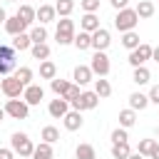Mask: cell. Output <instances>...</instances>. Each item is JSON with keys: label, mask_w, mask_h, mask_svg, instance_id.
Masks as SVG:
<instances>
[{"label": "cell", "mask_w": 159, "mask_h": 159, "mask_svg": "<svg viewBox=\"0 0 159 159\" xmlns=\"http://www.w3.org/2000/svg\"><path fill=\"white\" fill-rule=\"evenodd\" d=\"M27 35H30L32 45H37V42H45V40H47V30H45V25H35Z\"/></svg>", "instance_id": "obj_30"}, {"label": "cell", "mask_w": 159, "mask_h": 159, "mask_svg": "<svg viewBox=\"0 0 159 159\" xmlns=\"http://www.w3.org/2000/svg\"><path fill=\"white\" fill-rule=\"evenodd\" d=\"M129 154H132L129 142H117V144H112V157H114V159H127Z\"/></svg>", "instance_id": "obj_25"}, {"label": "cell", "mask_w": 159, "mask_h": 159, "mask_svg": "<svg viewBox=\"0 0 159 159\" xmlns=\"http://www.w3.org/2000/svg\"><path fill=\"white\" fill-rule=\"evenodd\" d=\"M134 12H137L139 20H149V17L154 15V2H152V0H139L137 7H134Z\"/></svg>", "instance_id": "obj_16"}, {"label": "cell", "mask_w": 159, "mask_h": 159, "mask_svg": "<svg viewBox=\"0 0 159 159\" xmlns=\"http://www.w3.org/2000/svg\"><path fill=\"white\" fill-rule=\"evenodd\" d=\"M5 114L12 117V119H27L30 104H27L25 99H20V97H10V99L5 102Z\"/></svg>", "instance_id": "obj_3"}, {"label": "cell", "mask_w": 159, "mask_h": 159, "mask_svg": "<svg viewBox=\"0 0 159 159\" xmlns=\"http://www.w3.org/2000/svg\"><path fill=\"white\" fill-rule=\"evenodd\" d=\"M152 80V75H149V70L144 67V65H139V67H134V75H132V82H137V84H147Z\"/></svg>", "instance_id": "obj_28"}, {"label": "cell", "mask_w": 159, "mask_h": 159, "mask_svg": "<svg viewBox=\"0 0 159 159\" xmlns=\"http://www.w3.org/2000/svg\"><path fill=\"white\" fill-rule=\"evenodd\" d=\"M57 139H60V129H57V127H45V129H42V142L55 144Z\"/></svg>", "instance_id": "obj_34"}, {"label": "cell", "mask_w": 159, "mask_h": 159, "mask_svg": "<svg viewBox=\"0 0 159 159\" xmlns=\"http://www.w3.org/2000/svg\"><path fill=\"white\" fill-rule=\"evenodd\" d=\"M109 45H112V35H109V30L99 27V30L92 32V50H94V52H104Z\"/></svg>", "instance_id": "obj_8"}, {"label": "cell", "mask_w": 159, "mask_h": 159, "mask_svg": "<svg viewBox=\"0 0 159 159\" xmlns=\"http://www.w3.org/2000/svg\"><path fill=\"white\" fill-rule=\"evenodd\" d=\"M55 17H57L55 5H40V7L35 10V20H40V25H47V22H52Z\"/></svg>", "instance_id": "obj_14"}, {"label": "cell", "mask_w": 159, "mask_h": 159, "mask_svg": "<svg viewBox=\"0 0 159 159\" xmlns=\"http://www.w3.org/2000/svg\"><path fill=\"white\" fill-rule=\"evenodd\" d=\"M127 159H144V157H142V154H139V152H132V154H129V157H127Z\"/></svg>", "instance_id": "obj_49"}, {"label": "cell", "mask_w": 159, "mask_h": 159, "mask_svg": "<svg viewBox=\"0 0 159 159\" xmlns=\"http://www.w3.org/2000/svg\"><path fill=\"white\" fill-rule=\"evenodd\" d=\"M134 122H137V112H134V109H122V112H119V127L129 129Z\"/></svg>", "instance_id": "obj_29"}, {"label": "cell", "mask_w": 159, "mask_h": 159, "mask_svg": "<svg viewBox=\"0 0 159 159\" xmlns=\"http://www.w3.org/2000/svg\"><path fill=\"white\" fill-rule=\"evenodd\" d=\"M40 77L42 80H55L57 77V65L52 60H42L40 62Z\"/></svg>", "instance_id": "obj_18"}, {"label": "cell", "mask_w": 159, "mask_h": 159, "mask_svg": "<svg viewBox=\"0 0 159 159\" xmlns=\"http://www.w3.org/2000/svg\"><path fill=\"white\" fill-rule=\"evenodd\" d=\"M15 15H17L20 20H25L27 25H32V22H35V7H32V5H20Z\"/></svg>", "instance_id": "obj_27"}, {"label": "cell", "mask_w": 159, "mask_h": 159, "mask_svg": "<svg viewBox=\"0 0 159 159\" xmlns=\"http://www.w3.org/2000/svg\"><path fill=\"white\" fill-rule=\"evenodd\" d=\"M15 50H20V52H25V50H30V45H32V40H30V35L27 32H20V35H15L12 37V42H10Z\"/></svg>", "instance_id": "obj_22"}, {"label": "cell", "mask_w": 159, "mask_h": 159, "mask_svg": "<svg viewBox=\"0 0 159 159\" xmlns=\"http://www.w3.org/2000/svg\"><path fill=\"white\" fill-rule=\"evenodd\" d=\"M129 137H127V129L124 127H117L114 132H112V144H117V142H127Z\"/></svg>", "instance_id": "obj_40"}, {"label": "cell", "mask_w": 159, "mask_h": 159, "mask_svg": "<svg viewBox=\"0 0 159 159\" xmlns=\"http://www.w3.org/2000/svg\"><path fill=\"white\" fill-rule=\"evenodd\" d=\"M47 112H50V117H55V119H62V117L70 112V102H67L65 97H57V99H52V102L47 104Z\"/></svg>", "instance_id": "obj_9"}, {"label": "cell", "mask_w": 159, "mask_h": 159, "mask_svg": "<svg viewBox=\"0 0 159 159\" xmlns=\"http://www.w3.org/2000/svg\"><path fill=\"white\" fill-rule=\"evenodd\" d=\"M0 92L10 99V97H22V92H25V84L15 77V75H5L2 80H0Z\"/></svg>", "instance_id": "obj_4"}, {"label": "cell", "mask_w": 159, "mask_h": 159, "mask_svg": "<svg viewBox=\"0 0 159 159\" xmlns=\"http://www.w3.org/2000/svg\"><path fill=\"white\" fill-rule=\"evenodd\" d=\"M75 157H77V159H97V152H94L92 144H77Z\"/></svg>", "instance_id": "obj_26"}, {"label": "cell", "mask_w": 159, "mask_h": 159, "mask_svg": "<svg viewBox=\"0 0 159 159\" xmlns=\"http://www.w3.org/2000/svg\"><path fill=\"white\" fill-rule=\"evenodd\" d=\"M152 147H154V139H139V144H137V152H139L142 157H149Z\"/></svg>", "instance_id": "obj_36"}, {"label": "cell", "mask_w": 159, "mask_h": 159, "mask_svg": "<svg viewBox=\"0 0 159 159\" xmlns=\"http://www.w3.org/2000/svg\"><path fill=\"white\" fill-rule=\"evenodd\" d=\"M10 149H12L15 154H20V157H32L35 144H32V139H30L25 132H15V134L10 137Z\"/></svg>", "instance_id": "obj_2"}, {"label": "cell", "mask_w": 159, "mask_h": 159, "mask_svg": "<svg viewBox=\"0 0 159 159\" xmlns=\"http://www.w3.org/2000/svg\"><path fill=\"white\" fill-rule=\"evenodd\" d=\"M5 119V107H0V122Z\"/></svg>", "instance_id": "obj_50"}, {"label": "cell", "mask_w": 159, "mask_h": 159, "mask_svg": "<svg viewBox=\"0 0 159 159\" xmlns=\"http://www.w3.org/2000/svg\"><path fill=\"white\" fill-rule=\"evenodd\" d=\"M32 159H52V144L50 142H40L32 149Z\"/></svg>", "instance_id": "obj_19"}, {"label": "cell", "mask_w": 159, "mask_h": 159, "mask_svg": "<svg viewBox=\"0 0 159 159\" xmlns=\"http://www.w3.org/2000/svg\"><path fill=\"white\" fill-rule=\"evenodd\" d=\"M30 55L35 57V60H47L50 57V45L47 42H37V45H30Z\"/></svg>", "instance_id": "obj_21"}, {"label": "cell", "mask_w": 159, "mask_h": 159, "mask_svg": "<svg viewBox=\"0 0 159 159\" xmlns=\"http://www.w3.org/2000/svg\"><path fill=\"white\" fill-rule=\"evenodd\" d=\"M109 2H112V7H114V10H124L129 0H109Z\"/></svg>", "instance_id": "obj_44"}, {"label": "cell", "mask_w": 159, "mask_h": 159, "mask_svg": "<svg viewBox=\"0 0 159 159\" xmlns=\"http://www.w3.org/2000/svg\"><path fill=\"white\" fill-rule=\"evenodd\" d=\"M147 97H149V102H152V104H159V84H154V87L149 89V94H147Z\"/></svg>", "instance_id": "obj_43"}, {"label": "cell", "mask_w": 159, "mask_h": 159, "mask_svg": "<svg viewBox=\"0 0 159 159\" xmlns=\"http://www.w3.org/2000/svg\"><path fill=\"white\" fill-rule=\"evenodd\" d=\"M70 104H72V109L84 112V109H94V107L99 104V97H97V92L92 89V92H82V94H80L77 99H72Z\"/></svg>", "instance_id": "obj_6"}, {"label": "cell", "mask_w": 159, "mask_h": 159, "mask_svg": "<svg viewBox=\"0 0 159 159\" xmlns=\"http://www.w3.org/2000/svg\"><path fill=\"white\" fill-rule=\"evenodd\" d=\"M137 22H139V17H137L134 7H124V10H117V17H114V27H117L119 32H129V30H134V27H137Z\"/></svg>", "instance_id": "obj_1"}, {"label": "cell", "mask_w": 159, "mask_h": 159, "mask_svg": "<svg viewBox=\"0 0 159 159\" xmlns=\"http://www.w3.org/2000/svg\"><path fill=\"white\" fill-rule=\"evenodd\" d=\"M0 159H15V152L12 149H0Z\"/></svg>", "instance_id": "obj_45"}, {"label": "cell", "mask_w": 159, "mask_h": 159, "mask_svg": "<svg viewBox=\"0 0 159 159\" xmlns=\"http://www.w3.org/2000/svg\"><path fill=\"white\" fill-rule=\"evenodd\" d=\"M62 122H65V129H67V132H77V129L84 124V119H82V112H80V109H70V112L62 117Z\"/></svg>", "instance_id": "obj_10"}, {"label": "cell", "mask_w": 159, "mask_h": 159, "mask_svg": "<svg viewBox=\"0 0 159 159\" xmlns=\"http://www.w3.org/2000/svg\"><path fill=\"white\" fill-rule=\"evenodd\" d=\"M147 60H152V45L139 42L134 50H129V65H132V67H139V65H144Z\"/></svg>", "instance_id": "obj_5"}, {"label": "cell", "mask_w": 159, "mask_h": 159, "mask_svg": "<svg viewBox=\"0 0 159 159\" xmlns=\"http://www.w3.org/2000/svg\"><path fill=\"white\" fill-rule=\"evenodd\" d=\"M70 84L72 82H67V80H60V77H55V80H50V87H52V92L57 94V97H62L67 89H70Z\"/></svg>", "instance_id": "obj_32"}, {"label": "cell", "mask_w": 159, "mask_h": 159, "mask_svg": "<svg viewBox=\"0 0 159 159\" xmlns=\"http://www.w3.org/2000/svg\"><path fill=\"white\" fill-rule=\"evenodd\" d=\"M89 70L97 77H107L109 75V57L104 52H94L92 55V62H89Z\"/></svg>", "instance_id": "obj_7"}, {"label": "cell", "mask_w": 159, "mask_h": 159, "mask_svg": "<svg viewBox=\"0 0 159 159\" xmlns=\"http://www.w3.org/2000/svg\"><path fill=\"white\" fill-rule=\"evenodd\" d=\"M15 47L12 45H0V60H15Z\"/></svg>", "instance_id": "obj_39"}, {"label": "cell", "mask_w": 159, "mask_h": 159, "mask_svg": "<svg viewBox=\"0 0 159 159\" xmlns=\"http://www.w3.org/2000/svg\"><path fill=\"white\" fill-rule=\"evenodd\" d=\"M80 30H84V32L99 30V17H97V12H84L82 20H80Z\"/></svg>", "instance_id": "obj_15"}, {"label": "cell", "mask_w": 159, "mask_h": 159, "mask_svg": "<svg viewBox=\"0 0 159 159\" xmlns=\"http://www.w3.org/2000/svg\"><path fill=\"white\" fill-rule=\"evenodd\" d=\"M80 94H82V89H80V84H75V82H72V84H70V89H67V92H65L62 97H65L67 102H72V99H77Z\"/></svg>", "instance_id": "obj_37"}, {"label": "cell", "mask_w": 159, "mask_h": 159, "mask_svg": "<svg viewBox=\"0 0 159 159\" xmlns=\"http://www.w3.org/2000/svg\"><path fill=\"white\" fill-rule=\"evenodd\" d=\"M5 2H15V0H5Z\"/></svg>", "instance_id": "obj_51"}, {"label": "cell", "mask_w": 159, "mask_h": 159, "mask_svg": "<svg viewBox=\"0 0 159 159\" xmlns=\"http://www.w3.org/2000/svg\"><path fill=\"white\" fill-rule=\"evenodd\" d=\"M147 104H149V97L147 94H142V92H132L129 94V109L142 112V109H147Z\"/></svg>", "instance_id": "obj_17"}, {"label": "cell", "mask_w": 159, "mask_h": 159, "mask_svg": "<svg viewBox=\"0 0 159 159\" xmlns=\"http://www.w3.org/2000/svg\"><path fill=\"white\" fill-rule=\"evenodd\" d=\"M57 32H67V35H75V22L70 17H62L57 20Z\"/></svg>", "instance_id": "obj_35"}, {"label": "cell", "mask_w": 159, "mask_h": 159, "mask_svg": "<svg viewBox=\"0 0 159 159\" xmlns=\"http://www.w3.org/2000/svg\"><path fill=\"white\" fill-rule=\"evenodd\" d=\"M149 157H152V159H159V144H157V142H154V147H152Z\"/></svg>", "instance_id": "obj_46"}, {"label": "cell", "mask_w": 159, "mask_h": 159, "mask_svg": "<svg viewBox=\"0 0 159 159\" xmlns=\"http://www.w3.org/2000/svg\"><path fill=\"white\" fill-rule=\"evenodd\" d=\"M152 60L159 62V47H152Z\"/></svg>", "instance_id": "obj_47"}, {"label": "cell", "mask_w": 159, "mask_h": 159, "mask_svg": "<svg viewBox=\"0 0 159 159\" xmlns=\"http://www.w3.org/2000/svg\"><path fill=\"white\" fill-rule=\"evenodd\" d=\"M72 10H75V0H57V2H55V12H57L60 17H70Z\"/></svg>", "instance_id": "obj_24"}, {"label": "cell", "mask_w": 159, "mask_h": 159, "mask_svg": "<svg viewBox=\"0 0 159 159\" xmlns=\"http://www.w3.org/2000/svg\"><path fill=\"white\" fill-rule=\"evenodd\" d=\"M94 92H97V97H99V99L109 97V94H112V84H109V80H104V77L94 80Z\"/></svg>", "instance_id": "obj_23"}, {"label": "cell", "mask_w": 159, "mask_h": 159, "mask_svg": "<svg viewBox=\"0 0 159 159\" xmlns=\"http://www.w3.org/2000/svg\"><path fill=\"white\" fill-rule=\"evenodd\" d=\"M55 40H57V45H72V40H75V35H67V32H55Z\"/></svg>", "instance_id": "obj_42"}, {"label": "cell", "mask_w": 159, "mask_h": 159, "mask_svg": "<svg viewBox=\"0 0 159 159\" xmlns=\"http://www.w3.org/2000/svg\"><path fill=\"white\" fill-rule=\"evenodd\" d=\"M42 97H45V89H42L40 84H27L25 92H22V99H25L27 104H40Z\"/></svg>", "instance_id": "obj_12"}, {"label": "cell", "mask_w": 159, "mask_h": 159, "mask_svg": "<svg viewBox=\"0 0 159 159\" xmlns=\"http://www.w3.org/2000/svg\"><path fill=\"white\" fill-rule=\"evenodd\" d=\"M10 72H15V60H0V75L5 77Z\"/></svg>", "instance_id": "obj_41"}, {"label": "cell", "mask_w": 159, "mask_h": 159, "mask_svg": "<svg viewBox=\"0 0 159 159\" xmlns=\"http://www.w3.org/2000/svg\"><path fill=\"white\" fill-rule=\"evenodd\" d=\"M80 7L84 12H97L99 10V0H80Z\"/></svg>", "instance_id": "obj_38"}, {"label": "cell", "mask_w": 159, "mask_h": 159, "mask_svg": "<svg viewBox=\"0 0 159 159\" xmlns=\"http://www.w3.org/2000/svg\"><path fill=\"white\" fill-rule=\"evenodd\" d=\"M72 45H75L77 50H89V47H92V32H84V30H80V35H75Z\"/></svg>", "instance_id": "obj_20"}, {"label": "cell", "mask_w": 159, "mask_h": 159, "mask_svg": "<svg viewBox=\"0 0 159 159\" xmlns=\"http://www.w3.org/2000/svg\"><path fill=\"white\" fill-rule=\"evenodd\" d=\"M122 45H124L127 50H134V47L139 45V35H137L134 30H129V32H122Z\"/></svg>", "instance_id": "obj_33"}, {"label": "cell", "mask_w": 159, "mask_h": 159, "mask_svg": "<svg viewBox=\"0 0 159 159\" xmlns=\"http://www.w3.org/2000/svg\"><path fill=\"white\" fill-rule=\"evenodd\" d=\"M27 27H30V25H27L25 20H20L17 15H12V17H7V20H5V32H7V35H12V37H15V35H20V32H25Z\"/></svg>", "instance_id": "obj_13"}, {"label": "cell", "mask_w": 159, "mask_h": 159, "mask_svg": "<svg viewBox=\"0 0 159 159\" xmlns=\"http://www.w3.org/2000/svg\"><path fill=\"white\" fill-rule=\"evenodd\" d=\"M15 77L27 87V84H32V77H35V72L30 70V67H15Z\"/></svg>", "instance_id": "obj_31"}, {"label": "cell", "mask_w": 159, "mask_h": 159, "mask_svg": "<svg viewBox=\"0 0 159 159\" xmlns=\"http://www.w3.org/2000/svg\"><path fill=\"white\" fill-rule=\"evenodd\" d=\"M92 70H89V65H77L75 67V72H72V80H75V84H80V87H84V84H89L92 82Z\"/></svg>", "instance_id": "obj_11"}, {"label": "cell", "mask_w": 159, "mask_h": 159, "mask_svg": "<svg viewBox=\"0 0 159 159\" xmlns=\"http://www.w3.org/2000/svg\"><path fill=\"white\" fill-rule=\"evenodd\" d=\"M5 20H7V12L0 7V25H5Z\"/></svg>", "instance_id": "obj_48"}]
</instances>
